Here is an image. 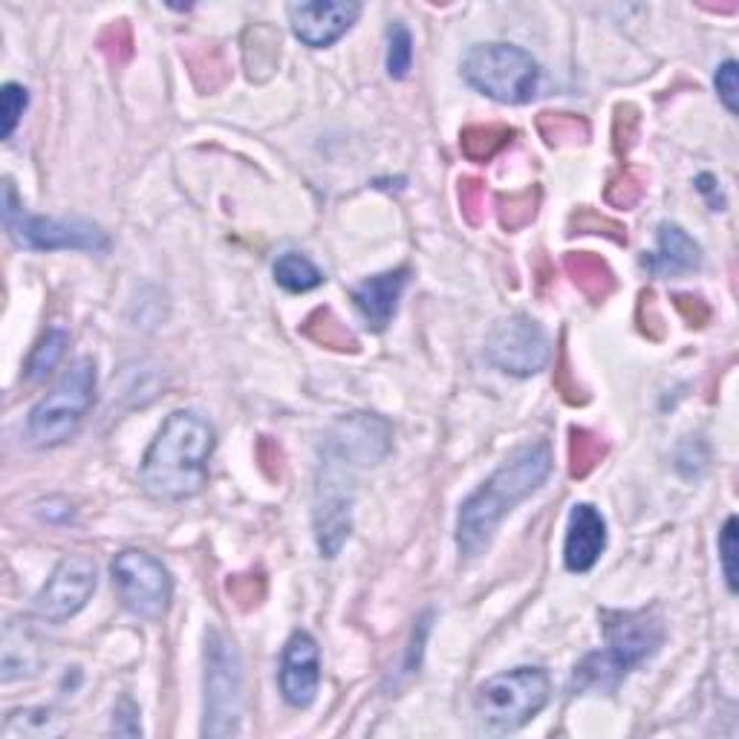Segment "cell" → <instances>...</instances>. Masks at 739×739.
Segmentation results:
<instances>
[{
  "instance_id": "cell-33",
  "label": "cell",
  "mask_w": 739,
  "mask_h": 739,
  "mask_svg": "<svg viewBox=\"0 0 739 739\" xmlns=\"http://www.w3.org/2000/svg\"><path fill=\"white\" fill-rule=\"evenodd\" d=\"M225 590L240 610H254L266 595V581H263V576H234L225 583Z\"/></svg>"
},
{
  "instance_id": "cell-5",
  "label": "cell",
  "mask_w": 739,
  "mask_h": 739,
  "mask_svg": "<svg viewBox=\"0 0 739 739\" xmlns=\"http://www.w3.org/2000/svg\"><path fill=\"white\" fill-rule=\"evenodd\" d=\"M96 361L78 359L61 381L32 408L27 433L38 448H55L67 442L96 402Z\"/></svg>"
},
{
  "instance_id": "cell-10",
  "label": "cell",
  "mask_w": 739,
  "mask_h": 739,
  "mask_svg": "<svg viewBox=\"0 0 739 739\" xmlns=\"http://www.w3.org/2000/svg\"><path fill=\"white\" fill-rule=\"evenodd\" d=\"M110 572L127 613L148 621H157L168 613L173 581L168 569L162 567V560L142 552V549H125L113 558Z\"/></svg>"
},
{
  "instance_id": "cell-1",
  "label": "cell",
  "mask_w": 739,
  "mask_h": 739,
  "mask_svg": "<svg viewBox=\"0 0 739 739\" xmlns=\"http://www.w3.org/2000/svg\"><path fill=\"white\" fill-rule=\"evenodd\" d=\"M552 471V451L546 442H529L508 456L492 477L471 494L460 508L456 524V546L465 560H474L486 552L494 531L503 517L538 492Z\"/></svg>"
},
{
  "instance_id": "cell-43",
  "label": "cell",
  "mask_w": 739,
  "mask_h": 739,
  "mask_svg": "<svg viewBox=\"0 0 739 739\" xmlns=\"http://www.w3.org/2000/svg\"><path fill=\"white\" fill-rule=\"evenodd\" d=\"M696 191L708 200L710 211H725V197L722 191H719V182L714 173H699V177H696Z\"/></svg>"
},
{
  "instance_id": "cell-6",
  "label": "cell",
  "mask_w": 739,
  "mask_h": 739,
  "mask_svg": "<svg viewBox=\"0 0 739 739\" xmlns=\"http://www.w3.org/2000/svg\"><path fill=\"white\" fill-rule=\"evenodd\" d=\"M465 82L503 105H526L540 84L538 61L515 44H477L463 59Z\"/></svg>"
},
{
  "instance_id": "cell-31",
  "label": "cell",
  "mask_w": 739,
  "mask_h": 739,
  "mask_svg": "<svg viewBox=\"0 0 739 739\" xmlns=\"http://www.w3.org/2000/svg\"><path fill=\"white\" fill-rule=\"evenodd\" d=\"M191 73H194V82L200 91H205V93L217 91V87L225 82L223 55L217 53L214 46H209V50H200V53L191 55Z\"/></svg>"
},
{
  "instance_id": "cell-9",
  "label": "cell",
  "mask_w": 739,
  "mask_h": 739,
  "mask_svg": "<svg viewBox=\"0 0 739 739\" xmlns=\"http://www.w3.org/2000/svg\"><path fill=\"white\" fill-rule=\"evenodd\" d=\"M359 465L336 451L321 448V468L315 483V538L324 558H336L352 529V483Z\"/></svg>"
},
{
  "instance_id": "cell-20",
  "label": "cell",
  "mask_w": 739,
  "mask_h": 739,
  "mask_svg": "<svg viewBox=\"0 0 739 739\" xmlns=\"http://www.w3.org/2000/svg\"><path fill=\"white\" fill-rule=\"evenodd\" d=\"M563 266H567L572 284H576L590 300H604L606 295L613 292L615 286L613 272H610V266H606L598 254L572 252L567 254V263H563Z\"/></svg>"
},
{
  "instance_id": "cell-3",
  "label": "cell",
  "mask_w": 739,
  "mask_h": 739,
  "mask_svg": "<svg viewBox=\"0 0 739 739\" xmlns=\"http://www.w3.org/2000/svg\"><path fill=\"white\" fill-rule=\"evenodd\" d=\"M604 650L590 653L572 673V690H615L633 667L656 656L665 627L653 613H601Z\"/></svg>"
},
{
  "instance_id": "cell-37",
  "label": "cell",
  "mask_w": 739,
  "mask_h": 739,
  "mask_svg": "<svg viewBox=\"0 0 739 739\" xmlns=\"http://www.w3.org/2000/svg\"><path fill=\"white\" fill-rule=\"evenodd\" d=\"M0 102H3V139H9V136L15 134L27 105H30V96H27V87H21V84H7Z\"/></svg>"
},
{
  "instance_id": "cell-16",
  "label": "cell",
  "mask_w": 739,
  "mask_h": 739,
  "mask_svg": "<svg viewBox=\"0 0 739 739\" xmlns=\"http://www.w3.org/2000/svg\"><path fill=\"white\" fill-rule=\"evenodd\" d=\"M606 546V524L590 503H578L569 515L567 543H563V563L569 572H590Z\"/></svg>"
},
{
  "instance_id": "cell-42",
  "label": "cell",
  "mask_w": 739,
  "mask_h": 739,
  "mask_svg": "<svg viewBox=\"0 0 739 739\" xmlns=\"http://www.w3.org/2000/svg\"><path fill=\"white\" fill-rule=\"evenodd\" d=\"M673 300H676V309L685 315V321L690 324V327H703V324L710 318V309L705 307V300L696 298V295H676Z\"/></svg>"
},
{
  "instance_id": "cell-38",
  "label": "cell",
  "mask_w": 739,
  "mask_h": 739,
  "mask_svg": "<svg viewBox=\"0 0 739 739\" xmlns=\"http://www.w3.org/2000/svg\"><path fill=\"white\" fill-rule=\"evenodd\" d=\"M719 555H722V572L728 590L737 592V517H728L719 535Z\"/></svg>"
},
{
  "instance_id": "cell-26",
  "label": "cell",
  "mask_w": 739,
  "mask_h": 739,
  "mask_svg": "<svg viewBox=\"0 0 739 739\" xmlns=\"http://www.w3.org/2000/svg\"><path fill=\"white\" fill-rule=\"evenodd\" d=\"M538 130L552 148L578 145L590 139V125H587V119L572 116V113H540Z\"/></svg>"
},
{
  "instance_id": "cell-32",
  "label": "cell",
  "mask_w": 739,
  "mask_h": 739,
  "mask_svg": "<svg viewBox=\"0 0 739 739\" xmlns=\"http://www.w3.org/2000/svg\"><path fill=\"white\" fill-rule=\"evenodd\" d=\"M644 197V180L635 171H621L610 186H606V202L615 209H633Z\"/></svg>"
},
{
  "instance_id": "cell-8",
  "label": "cell",
  "mask_w": 739,
  "mask_h": 739,
  "mask_svg": "<svg viewBox=\"0 0 739 739\" xmlns=\"http://www.w3.org/2000/svg\"><path fill=\"white\" fill-rule=\"evenodd\" d=\"M3 225L18 246L38 249V252H59V249H78V252H107L110 237L91 220H59V217H32L18 202L15 186L3 182Z\"/></svg>"
},
{
  "instance_id": "cell-15",
  "label": "cell",
  "mask_w": 739,
  "mask_h": 739,
  "mask_svg": "<svg viewBox=\"0 0 739 739\" xmlns=\"http://www.w3.org/2000/svg\"><path fill=\"white\" fill-rule=\"evenodd\" d=\"M321 685V650L307 630L289 635L281 656V694L292 708H309Z\"/></svg>"
},
{
  "instance_id": "cell-40",
  "label": "cell",
  "mask_w": 739,
  "mask_h": 739,
  "mask_svg": "<svg viewBox=\"0 0 739 739\" xmlns=\"http://www.w3.org/2000/svg\"><path fill=\"white\" fill-rule=\"evenodd\" d=\"M113 731L125 733V737H139L142 733V725H139V708L134 705V699H122L113 710Z\"/></svg>"
},
{
  "instance_id": "cell-13",
  "label": "cell",
  "mask_w": 739,
  "mask_h": 739,
  "mask_svg": "<svg viewBox=\"0 0 739 739\" xmlns=\"http://www.w3.org/2000/svg\"><path fill=\"white\" fill-rule=\"evenodd\" d=\"M286 15L300 44L324 50L350 32L352 23L359 21L361 7L352 0H300L286 9Z\"/></svg>"
},
{
  "instance_id": "cell-17",
  "label": "cell",
  "mask_w": 739,
  "mask_h": 739,
  "mask_svg": "<svg viewBox=\"0 0 739 739\" xmlns=\"http://www.w3.org/2000/svg\"><path fill=\"white\" fill-rule=\"evenodd\" d=\"M408 281H411V270L402 266V270L381 272V275L367 277L365 284H359L352 289V300H356L361 318H365L367 327L373 329V332L388 329V324L393 321L399 298H402Z\"/></svg>"
},
{
  "instance_id": "cell-21",
  "label": "cell",
  "mask_w": 739,
  "mask_h": 739,
  "mask_svg": "<svg viewBox=\"0 0 739 739\" xmlns=\"http://www.w3.org/2000/svg\"><path fill=\"white\" fill-rule=\"evenodd\" d=\"M515 130L503 125H471L460 134V148L471 162H488L511 142Z\"/></svg>"
},
{
  "instance_id": "cell-23",
  "label": "cell",
  "mask_w": 739,
  "mask_h": 739,
  "mask_svg": "<svg viewBox=\"0 0 739 739\" xmlns=\"http://www.w3.org/2000/svg\"><path fill=\"white\" fill-rule=\"evenodd\" d=\"M606 456V442L587 427L569 431V474L576 479L590 477L598 463Z\"/></svg>"
},
{
  "instance_id": "cell-35",
  "label": "cell",
  "mask_w": 739,
  "mask_h": 739,
  "mask_svg": "<svg viewBox=\"0 0 739 739\" xmlns=\"http://www.w3.org/2000/svg\"><path fill=\"white\" fill-rule=\"evenodd\" d=\"M572 229H578V234H606V237H613L615 243H627V232H624V225L613 223V220H606L598 211L583 209L572 217Z\"/></svg>"
},
{
  "instance_id": "cell-7",
  "label": "cell",
  "mask_w": 739,
  "mask_h": 739,
  "mask_svg": "<svg viewBox=\"0 0 739 739\" xmlns=\"http://www.w3.org/2000/svg\"><path fill=\"white\" fill-rule=\"evenodd\" d=\"M243 710V665L223 630L205 633V719L202 737H234Z\"/></svg>"
},
{
  "instance_id": "cell-12",
  "label": "cell",
  "mask_w": 739,
  "mask_h": 739,
  "mask_svg": "<svg viewBox=\"0 0 739 739\" xmlns=\"http://www.w3.org/2000/svg\"><path fill=\"white\" fill-rule=\"evenodd\" d=\"M96 563H93L91 555H67L61 560L55 572L50 576V581L41 587L35 598L38 615L53 624L73 619L78 610H84V604L91 601V595L96 592Z\"/></svg>"
},
{
  "instance_id": "cell-25",
  "label": "cell",
  "mask_w": 739,
  "mask_h": 739,
  "mask_svg": "<svg viewBox=\"0 0 739 739\" xmlns=\"http://www.w3.org/2000/svg\"><path fill=\"white\" fill-rule=\"evenodd\" d=\"M275 281L284 286L286 292H309L318 289V286L324 284V275L309 257L286 252L275 261Z\"/></svg>"
},
{
  "instance_id": "cell-30",
  "label": "cell",
  "mask_w": 739,
  "mask_h": 739,
  "mask_svg": "<svg viewBox=\"0 0 739 739\" xmlns=\"http://www.w3.org/2000/svg\"><path fill=\"white\" fill-rule=\"evenodd\" d=\"M413 67V38L404 23H393L388 30V73L390 78H404Z\"/></svg>"
},
{
  "instance_id": "cell-39",
  "label": "cell",
  "mask_w": 739,
  "mask_h": 739,
  "mask_svg": "<svg viewBox=\"0 0 739 739\" xmlns=\"http://www.w3.org/2000/svg\"><path fill=\"white\" fill-rule=\"evenodd\" d=\"M714 84H717V93H719V98H722V105L728 107V113H733V116H737V110H739V102H737V96H739V67H737V61H733V59L725 61L722 67L717 70V75H714Z\"/></svg>"
},
{
  "instance_id": "cell-28",
  "label": "cell",
  "mask_w": 739,
  "mask_h": 739,
  "mask_svg": "<svg viewBox=\"0 0 739 739\" xmlns=\"http://www.w3.org/2000/svg\"><path fill=\"white\" fill-rule=\"evenodd\" d=\"M67 344H70L67 329L61 327L46 329V336L35 344V350H32L30 361H27V376H30L32 381L46 379V376L55 370V365L61 361L64 350H67Z\"/></svg>"
},
{
  "instance_id": "cell-34",
  "label": "cell",
  "mask_w": 739,
  "mask_h": 739,
  "mask_svg": "<svg viewBox=\"0 0 739 739\" xmlns=\"http://www.w3.org/2000/svg\"><path fill=\"white\" fill-rule=\"evenodd\" d=\"M98 46H102L107 59L116 61V64L127 61L134 55V35H130V27H127L125 21L110 23V27L102 32V38H98Z\"/></svg>"
},
{
  "instance_id": "cell-11",
  "label": "cell",
  "mask_w": 739,
  "mask_h": 739,
  "mask_svg": "<svg viewBox=\"0 0 739 739\" xmlns=\"http://www.w3.org/2000/svg\"><path fill=\"white\" fill-rule=\"evenodd\" d=\"M549 338L529 315H508L494 324L486 341V356L503 373L526 379L549 365Z\"/></svg>"
},
{
  "instance_id": "cell-36",
  "label": "cell",
  "mask_w": 739,
  "mask_h": 739,
  "mask_svg": "<svg viewBox=\"0 0 739 739\" xmlns=\"http://www.w3.org/2000/svg\"><path fill=\"white\" fill-rule=\"evenodd\" d=\"M460 205H463V217L471 225L483 223V217H486V182L474 180V177L460 182Z\"/></svg>"
},
{
  "instance_id": "cell-29",
  "label": "cell",
  "mask_w": 739,
  "mask_h": 739,
  "mask_svg": "<svg viewBox=\"0 0 739 739\" xmlns=\"http://www.w3.org/2000/svg\"><path fill=\"white\" fill-rule=\"evenodd\" d=\"M540 205V191L538 188H529V191H520V194L500 197V223L508 232H517L535 220Z\"/></svg>"
},
{
  "instance_id": "cell-19",
  "label": "cell",
  "mask_w": 739,
  "mask_h": 739,
  "mask_svg": "<svg viewBox=\"0 0 739 739\" xmlns=\"http://www.w3.org/2000/svg\"><path fill=\"white\" fill-rule=\"evenodd\" d=\"M3 682H15L23 676H32L41 667V650H38L35 633L30 630V621H9L3 630Z\"/></svg>"
},
{
  "instance_id": "cell-2",
  "label": "cell",
  "mask_w": 739,
  "mask_h": 739,
  "mask_svg": "<svg viewBox=\"0 0 739 739\" xmlns=\"http://www.w3.org/2000/svg\"><path fill=\"white\" fill-rule=\"evenodd\" d=\"M217 436L205 416L194 411H177L165 419L157 440L145 451L139 479L157 500H188L209 483V460Z\"/></svg>"
},
{
  "instance_id": "cell-14",
  "label": "cell",
  "mask_w": 739,
  "mask_h": 739,
  "mask_svg": "<svg viewBox=\"0 0 739 739\" xmlns=\"http://www.w3.org/2000/svg\"><path fill=\"white\" fill-rule=\"evenodd\" d=\"M390 440H393V433L384 419L373 416V413H352L332 425V431L324 440V448L336 451L359 468H365V465H376L388 456Z\"/></svg>"
},
{
  "instance_id": "cell-24",
  "label": "cell",
  "mask_w": 739,
  "mask_h": 739,
  "mask_svg": "<svg viewBox=\"0 0 739 739\" xmlns=\"http://www.w3.org/2000/svg\"><path fill=\"white\" fill-rule=\"evenodd\" d=\"M300 329H304V336H307L309 341L329 347V350H356V347H359V341H356V336L347 329V324L338 321L329 309H315Z\"/></svg>"
},
{
  "instance_id": "cell-18",
  "label": "cell",
  "mask_w": 739,
  "mask_h": 739,
  "mask_svg": "<svg viewBox=\"0 0 739 739\" xmlns=\"http://www.w3.org/2000/svg\"><path fill=\"white\" fill-rule=\"evenodd\" d=\"M658 246L653 254H644V266L653 275H682L703 266V249L690 234L676 223L658 225Z\"/></svg>"
},
{
  "instance_id": "cell-22",
  "label": "cell",
  "mask_w": 739,
  "mask_h": 739,
  "mask_svg": "<svg viewBox=\"0 0 739 739\" xmlns=\"http://www.w3.org/2000/svg\"><path fill=\"white\" fill-rule=\"evenodd\" d=\"M246 67L252 78H266L281 59V38L272 27H254L246 32Z\"/></svg>"
},
{
  "instance_id": "cell-41",
  "label": "cell",
  "mask_w": 739,
  "mask_h": 739,
  "mask_svg": "<svg viewBox=\"0 0 739 739\" xmlns=\"http://www.w3.org/2000/svg\"><path fill=\"white\" fill-rule=\"evenodd\" d=\"M635 127H638V110L630 105L619 107V116H615V148H619V154H624L633 145Z\"/></svg>"
},
{
  "instance_id": "cell-4",
  "label": "cell",
  "mask_w": 739,
  "mask_h": 739,
  "mask_svg": "<svg viewBox=\"0 0 739 739\" xmlns=\"http://www.w3.org/2000/svg\"><path fill=\"white\" fill-rule=\"evenodd\" d=\"M549 673L543 667H517L500 673L477 687L474 710L483 728L494 733H508L524 728L538 717L549 703Z\"/></svg>"
},
{
  "instance_id": "cell-27",
  "label": "cell",
  "mask_w": 739,
  "mask_h": 739,
  "mask_svg": "<svg viewBox=\"0 0 739 739\" xmlns=\"http://www.w3.org/2000/svg\"><path fill=\"white\" fill-rule=\"evenodd\" d=\"M61 731V722L53 710L46 708H27V710H12L3 725V733L9 739L18 737H53Z\"/></svg>"
}]
</instances>
